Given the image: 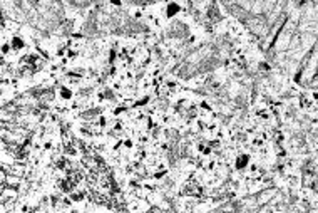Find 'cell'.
Listing matches in <instances>:
<instances>
[{"label":"cell","mask_w":318,"mask_h":213,"mask_svg":"<svg viewBox=\"0 0 318 213\" xmlns=\"http://www.w3.org/2000/svg\"><path fill=\"white\" fill-rule=\"evenodd\" d=\"M177 12V5L176 4H171V5H167V17H172L174 14Z\"/></svg>","instance_id":"1"},{"label":"cell","mask_w":318,"mask_h":213,"mask_svg":"<svg viewBox=\"0 0 318 213\" xmlns=\"http://www.w3.org/2000/svg\"><path fill=\"white\" fill-rule=\"evenodd\" d=\"M60 96H62V99H70L72 97V92H70L67 87H62L60 89Z\"/></svg>","instance_id":"2"}]
</instances>
